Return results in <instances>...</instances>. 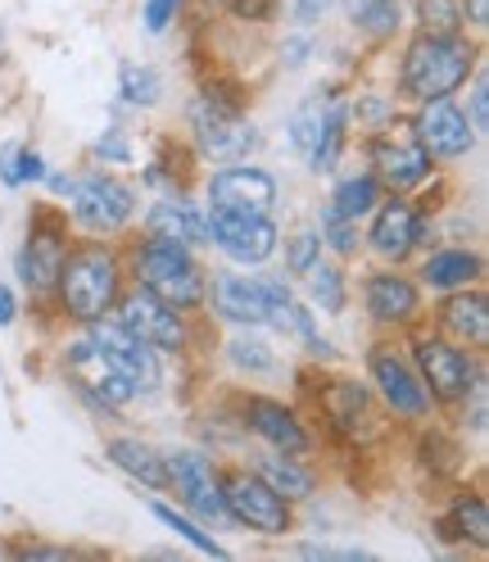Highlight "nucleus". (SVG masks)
I'll use <instances>...</instances> for the list:
<instances>
[{"mask_svg": "<svg viewBox=\"0 0 489 562\" xmlns=\"http://www.w3.org/2000/svg\"><path fill=\"white\" fill-rule=\"evenodd\" d=\"M91 155H95L104 168H127V164L136 159V146H132V136H127L123 127H104V132L95 136Z\"/></svg>", "mask_w": 489, "mask_h": 562, "instance_id": "79ce46f5", "label": "nucleus"}, {"mask_svg": "<svg viewBox=\"0 0 489 562\" xmlns=\"http://www.w3.org/2000/svg\"><path fill=\"white\" fill-rule=\"evenodd\" d=\"M363 308H367L372 327H380V331H412V327H422V318H427L422 281L408 277L399 263L376 268L363 281Z\"/></svg>", "mask_w": 489, "mask_h": 562, "instance_id": "a211bd4d", "label": "nucleus"}, {"mask_svg": "<svg viewBox=\"0 0 489 562\" xmlns=\"http://www.w3.org/2000/svg\"><path fill=\"white\" fill-rule=\"evenodd\" d=\"M64 376L78 391V400L91 404L95 413H118V408L136 404L127 376L110 363V355H104V349L87 331L64 345Z\"/></svg>", "mask_w": 489, "mask_h": 562, "instance_id": "4468645a", "label": "nucleus"}, {"mask_svg": "<svg viewBox=\"0 0 489 562\" xmlns=\"http://www.w3.org/2000/svg\"><path fill=\"white\" fill-rule=\"evenodd\" d=\"M282 5H286V19L308 32L312 23H322V14L331 10V0H282Z\"/></svg>", "mask_w": 489, "mask_h": 562, "instance_id": "49530a36", "label": "nucleus"}, {"mask_svg": "<svg viewBox=\"0 0 489 562\" xmlns=\"http://www.w3.org/2000/svg\"><path fill=\"white\" fill-rule=\"evenodd\" d=\"M191 146L208 164H236L259 150V123L244 114V91L236 82H208L186 110Z\"/></svg>", "mask_w": 489, "mask_h": 562, "instance_id": "7ed1b4c3", "label": "nucleus"}, {"mask_svg": "<svg viewBox=\"0 0 489 562\" xmlns=\"http://www.w3.org/2000/svg\"><path fill=\"white\" fill-rule=\"evenodd\" d=\"M231 372L240 376H272L276 372V349L259 336V327H236V336L223 345Z\"/></svg>", "mask_w": 489, "mask_h": 562, "instance_id": "7c9ffc66", "label": "nucleus"}, {"mask_svg": "<svg viewBox=\"0 0 489 562\" xmlns=\"http://www.w3.org/2000/svg\"><path fill=\"white\" fill-rule=\"evenodd\" d=\"M480 277H485V259H480V250H467V245H440V250H431L422 259V268H417V281L435 295L480 286Z\"/></svg>", "mask_w": 489, "mask_h": 562, "instance_id": "a878e982", "label": "nucleus"}, {"mask_svg": "<svg viewBox=\"0 0 489 562\" xmlns=\"http://www.w3.org/2000/svg\"><path fill=\"white\" fill-rule=\"evenodd\" d=\"M412 140L422 146L435 164L444 159V164H453V159H467L471 150H476V140H480V132L471 127V119H467V110L453 95H444V100H422L417 104V114H412Z\"/></svg>", "mask_w": 489, "mask_h": 562, "instance_id": "4be33fe9", "label": "nucleus"}, {"mask_svg": "<svg viewBox=\"0 0 489 562\" xmlns=\"http://www.w3.org/2000/svg\"><path fill=\"white\" fill-rule=\"evenodd\" d=\"M223 5L240 23H268L276 14V0H223Z\"/></svg>", "mask_w": 489, "mask_h": 562, "instance_id": "de8ad7c7", "label": "nucleus"}, {"mask_svg": "<svg viewBox=\"0 0 489 562\" xmlns=\"http://www.w3.org/2000/svg\"><path fill=\"white\" fill-rule=\"evenodd\" d=\"M367 218L372 227L363 240L380 263H408L422 245H431V209L408 195H386Z\"/></svg>", "mask_w": 489, "mask_h": 562, "instance_id": "2eb2a0df", "label": "nucleus"}, {"mask_svg": "<svg viewBox=\"0 0 489 562\" xmlns=\"http://www.w3.org/2000/svg\"><path fill=\"white\" fill-rule=\"evenodd\" d=\"M322 391H312V408H318L327 436L349 449V453H363L372 445L386 440L390 422H386V408L372 395V385L359 381V376H322L318 381Z\"/></svg>", "mask_w": 489, "mask_h": 562, "instance_id": "423d86ee", "label": "nucleus"}, {"mask_svg": "<svg viewBox=\"0 0 489 562\" xmlns=\"http://www.w3.org/2000/svg\"><path fill=\"white\" fill-rule=\"evenodd\" d=\"M471 127H476V132L489 127V82H485L480 68L471 74Z\"/></svg>", "mask_w": 489, "mask_h": 562, "instance_id": "8fccbe9b", "label": "nucleus"}, {"mask_svg": "<svg viewBox=\"0 0 489 562\" xmlns=\"http://www.w3.org/2000/svg\"><path fill=\"white\" fill-rule=\"evenodd\" d=\"M150 513H155V517H159V521H163V526H168V531L178 536V540H186L195 553H204V558H231V553H227V544L208 536V531H204V526H200L191 513H178V508L163 504V499H150Z\"/></svg>", "mask_w": 489, "mask_h": 562, "instance_id": "f704fd0d", "label": "nucleus"}, {"mask_svg": "<svg viewBox=\"0 0 489 562\" xmlns=\"http://www.w3.org/2000/svg\"><path fill=\"white\" fill-rule=\"evenodd\" d=\"M254 472L282 499H291V504H308L312 495H318V485H322V472L308 463V453H276V449H268V453H259V459H254Z\"/></svg>", "mask_w": 489, "mask_h": 562, "instance_id": "cd10ccee", "label": "nucleus"}, {"mask_svg": "<svg viewBox=\"0 0 489 562\" xmlns=\"http://www.w3.org/2000/svg\"><path fill=\"white\" fill-rule=\"evenodd\" d=\"M318 236H322V250H331L336 259H354V255L363 250V232H359V223H354V218H344V214H336L331 204L318 209Z\"/></svg>", "mask_w": 489, "mask_h": 562, "instance_id": "e433bc0d", "label": "nucleus"}, {"mask_svg": "<svg viewBox=\"0 0 489 562\" xmlns=\"http://www.w3.org/2000/svg\"><path fill=\"white\" fill-rule=\"evenodd\" d=\"M417 463L431 472V481H458L463 468H467V453H463V445L453 436L431 427V431L417 436Z\"/></svg>", "mask_w": 489, "mask_h": 562, "instance_id": "473e14b6", "label": "nucleus"}, {"mask_svg": "<svg viewBox=\"0 0 489 562\" xmlns=\"http://www.w3.org/2000/svg\"><path fill=\"white\" fill-rule=\"evenodd\" d=\"M367 168L390 195H412L417 187H427L435 178V159L412 136H395V132L367 136Z\"/></svg>", "mask_w": 489, "mask_h": 562, "instance_id": "5701e85b", "label": "nucleus"}, {"mask_svg": "<svg viewBox=\"0 0 489 562\" xmlns=\"http://www.w3.org/2000/svg\"><path fill=\"white\" fill-rule=\"evenodd\" d=\"M231 408H236L240 431L263 440L276 453H312V449H318V436L308 431V422L299 417V408L286 404V400H272V395H254L250 391V395H236Z\"/></svg>", "mask_w": 489, "mask_h": 562, "instance_id": "f3484780", "label": "nucleus"}, {"mask_svg": "<svg viewBox=\"0 0 489 562\" xmlns=\"http://www.w3.org/2000/svg\"><path fill=\"white\" fill-rule=\"evenodd\" d=\"M312 50H318V46H312V37H308L304 27L295 32V37H286L282 46H276V55H282V64H286V68H304V64L312 59Z\"/></svg>", "mask_w": 489, "mask_h": 562, "instance_id": "09e8293b", "label": "nucleus"}, {"mask_svg": "<svg viewBox=\"0 0 489 562\" xmlns=\"http://www.w3.org/2000/svg\"><path fill=\"white\" fill-rule=\"evenodd\" d=\"M46 182H50V195H55V200L73 195V178H68V172H46Z\"/></svg>", "mask_w": 489, "mask_h": 562, "instance_id": "864d4df0", "label": "nucleus"}, {"mask_svg": "<svg viewBox=\"0 0 489 562\" xmlns=\"http://www.w3.org/2000/svg\"><path fill=\"white\" fill-rule=\"evenodd\" d=\"M435 536L448 544H471V549H489V504L480 490H458L448 499V508L435 521Z\"/></svg>", "mask_w": 489, "mask_h": 562, "instance_id": "c85d7f7f", "label": "nucleus"}, {"mask_svg": "<svg viewBox=\"0 0 489 562\" xmlns=\"http://www.w3.org/2000/svg\"><path fill=\"white\" fill-rule=\"evenodd\" d=\"M367 385L380 400V408H386V417L403 422V427H422V422H431V413H435L422 376H417V368L408 359V349H399L390 340H376L367 349Z\"/></svg>", "mask_w": 489, "mask_h": 562, "instance_id": "1a4fd4ad", "label": "nucleus"}, {"mask_svg": "<svg viewBox=\"0 0 489 562\" xmlns=\"http://www.w3.org/2000/svg\"><path fill=\"white\" fill-rule=\"evenodd\" d=\"M110 318H114L118 327H127L136 340H146L150 349H159L163 359H182L186 349H191V340H195L191 313L172 308L168 300H159V295H150V291H141V286H127V291L118 295V304H114Z\"/></svg>", "mask_w": 489, "mask_h": 562, "instance_id": "f8f14e48", "label": "nucleus"}, {"mask_svg": "<svg viewBox=\"0 0 489 562\" xmlns=\"http://www.w3.org/2000/svg\"><path fill=\"white\" fill-rule=\"evenodd\" d=\"M141 232L146 236H163V240H178V245H191V250H204V245H208V209L195 204L186 191L182 195H159L146 209Z\"/></svg>", "mask_w": 489, "mask_h": 562, "instance_id": "b1692460", "label": "nucleus"}, {"mask_svg": "<svg viewBox=\"0 0 489 562\" xmlns=\"http://www.w3.org/2000/svg\"><path fill=\"white\" fill-rule=\"evenodd\" d=\"M480 68V46L467 32H417L399 55V95L422 104L458 95Z\"/></svg>", "mask_w": 489, "mask_h": 562, "instance_id": "f03ea898", "label": "nucleus"}, {"mask_svg": "<svg viewBox=\"0 0 489 562\" xmlns=\"http://www.w3.org/2000/svg\"><path fill=\"white\" fill-rule=\"evenodd\" d=\"M104 463L146 490H168V453L141 436H110L104 440Z\"/></svg>", "mask_w": 489, "mask_h": 562, "instance_id": "bb28decb", "label": "nucleus"}, {"mask_svg": "<svg viewBox=\"0 0 489 562\" xmlns=\"http://www.w3.org/2000/svg\"><path fill=\"white\" fill-rule=\"evenodd\" d=\"M68 245H73V240H68V218L59 214V209H55V204H37V209H32L23 250H19V259H14L19 281H23V291H27L32 300L50 304Z\"/></svg>", "mask_w": 489, "mask_h": 562, "instance_id": "9b49d317", "label": "nucleus"}, {"mask_svg": "<svg viewBox=\"0 0 489 562\" xmlns=\"http://www.w3.org/2000/svg\"><path fill=\"white\" fill-rule=\"evenodd\" d=\"M399 119V100L386 91H359L349 100V123H359L367 132H386Z\"/></svg>", "mask_w": 489, "mask_h": 562, "instance_id": "ea45409f", "label": "nucleus"}, {"mask_svg": "<svg viewBox=\"0 0 489 562\" xmlns=\"http://www.w3.org/2000/svg\"><path fill=\"white\" fill-rule=\"evenodd\" d=\"M118 95H123V104H132V110H155L163 100V74L155 64H123Z\"/></svg>", "mask_w": 489, "mask_h": 562, "instance_id": "c9c22d12", "label": "nucleus"}, {"mask_svg": "<svg viewBox=\"0 0 489 562\" xmlns=\"http://www.w3.org/2000/svg\"><path fill=\"white\" fill-rule=\"evenodd\" d=\"M14 558L23 562H42V558H104L100 549H73V544H42V540H27V544H14Z\"/></svg>", "mask_w": 489, "mask_h": 562, "instance_id": "c03bdc74", "label": "nucleus"}, {"mask_svg": "<svg viewBox=\"0 0 489 562\" xmlns=\"http://www.w3.org/2000/svg\"><path fill=\"white\" fill-rule=\"evenodd\" d=\"M312 263H322V236H318V227H299L286 240V272L291 277H308Z\"/></svg>", "mask_w": 489, "mask_h": 562, "instance_id": "a19ab883", "label": "nucleus"}, {"mask_svg": "<svg viewBox=\"0 0 489 562\" xmlns=\"http://www.w3.org/2000/svg\"><path fill=\"white\" fill-rule=\"evenodd\" d=\"M291 281L263 272V268H244V272H214L208 277V313L227 327H268L272 313L291 300Z\"/></svg>", "mask_w": 489, "mask_h": 562, "instance_id": "6e6552de", "label": "nucleus"}, {"mask_svg": "<svg viewBox=\"0 0 489 562\" xmlns=\"http://www.w3.org/2000/svg\"><path fill=\"white\" fill-rule=\"evenodd\" d=\"M386 200V187H380L376 178H372V168L367 172H349V178H340L336 182V191H331V209L336 214H344V218H354V223H363L372 209Z\"/></svg>", "mask_w": 489, "mask_h": 562, "instance_id": "2f4dec72", "label": "nucleus"}, {"mask_svg": "<svg viewBox=\"0 0 489 562\" xmlns=\"http://www.w3.org/2000/svg\"><path fill=\"white\" fill-rule=\"evenodd\" d=\"M182 10H186V0H146V5H141V23H146L150 37H163V32L178 23Z\"/></svg>", "mask_w": 489, "mask_h": 562, "instance_id": "37998d69", "label": "nucleus"}, {"mask_svg": "<svg viewBox=\"0 0 489 562\" xmlns=\"http://www.w3.org/2000/svg\"><path fill=\"white\" fill-rule=\"evenodd\" d=\"M435 331L467 345V349H485L489 345V300H485V291L480 286H463V291L440 295Z\"/></svg>", "mask_w": 489, "mask_h": 562, "instance_id": "393cba45", "label": "nucleus"}, {"mask_svg": "<svg viewBox=\"0 0 489 562\" xmlns=\"http://www.w3.org/2000/svg\"><path fill=\"white\" fill-rule=\"evenodd\" d=\"M46 172L50 168H46L42 150H32V146H5V150H0V182H5L10 191L46 182Z\"/></svg>", "mask_w": 489, "mask_h": 562, "instance_id": "4c0bfd02", "label": "nucleus"}, {"mask_svg": "<svg viewBox=\"0 0 489 562\" xmlns=\"http://www.w3.org/2000/svg\"><path fill=\"white\" fill-rule=\"evenodd\" d=\"M123 268H127V281L141 286L159 300H168L172 308L182 313H195L204 308V295H208V272L204 263L195 259L191 245H178V240H163V236H141L123 255Z\"/></svg>", "mask_w": 489, "mask_h": 562, "instance_id": "20e7f679", "label": "nucleus"}, {"mask_svg": "<svg viewBox=\"0 0 489 562\" xmlns=\"http://www.w3.org/2000/svg\"><path fill=\"white\" fill-rule=\"evenodd\" d=\"M223 508L231 526L263 540H282L295 531V504L276 495L254 468H223Z\"/></svg>", "mask_w": 489, "mask_h": 562, "instance_id": "9d476101", "label": "nucleus"}, {"mask_svg": "<svg viewBox=\"0 0 489 562\" xmlns=\"http://www.w3.org/2000/svg\"><path fill=\"white\" fill-rule=\"evenodd\" d=\"M467 23H471L476 32L489 27V0H467Z\"/></svg>", "mask_w": 489, "mask_h": 562, "instance_id": "603ef678", "label": "nucleus"}, {"mask_svg": "<svg viewBox=\"0 0 489 562\" xmlns=\"http://www.w3.org/2000/svg\"><path fill=\"white\" fill-rule=\"evenodd\" d=\"M168 490H178V504L200 521L227 526L223 508V468L208 449H172L168 453Z\"/></svg>", "mask_w": 489, "mask_h": 562, "instance_id": "6ab92c4d", "label": "nucleus"}, {"mask_svg": "<svg viewBox=\"0 0 489 562\" xmlns=\"http://www.w3.org/2000/svg\"><path fill=\"white\" fill-rule=\"evenodd\" d=\"M14 318H19V295L0 281V327H14Z\"/></svg>", "mask_w": 489, "mask_h": 562, "instance_id": "3c124183", "label": "nucleus"}, {"mask_svg": "<svg viewBox=\"0 0 489 562\" xmlns=\"http://www.w3.org/2000/svg\"><path fill=\"white\" fill-rule=\"evenodd\" d=\"M417 32H467V0H412Z\"/></svg>", "mask_w": 489, "mask_h": 562, "instance_id": "58836bf2", "label": "nucleus"}, {"mask_svg": "<svg viewBox=\"0 0 489 562\" xmlns=\"http://www.w3.org/2000/svg\"><path fill=\"white\" fill-rule=\"evenodd\" d=\"M304 281H308V308L327 313V318H340L349 308V277L340 263H312Z\"/></svg>", "mask_w": 489, "mask_h": 562, "instance_id": "72a5a7b5", "label": "nucleus"}, {"mask_svg": "<svg viewBox=\"0 0 489 562\" xmlns=\"http://www.w3.org/2000/svg\"><path fill=\"white\" fill-rule=\"evenodd\" d=\"M123 291H127L123 250H114L110 240H78V245H68V255H64L50 304L68 323L87 327V323L110 318Z\"/></svg>", "mask_w": 489, "mask_h": 562, "instance_id": "f257e3e1", "label": "nucleus"}, {"mask_svg": "<svg viewBox=\"0 0 489 562\" xmlns=\"http://www.w3.org/2000/svg\"><path fill=\"white\" fill-rule=\"evenodd\" d=\"M276 200H282V182L250 159L218 164L204 182V209L208 214H272Z\"/></svg>", "mask_w": 489, "mask_h": 562, "instance_id": "dca6fc26", "label": "nucleus"}, {"mask_svg": "<svg viewBox=\"0 0 489 562\" xmlns=\"http://www.w3.org/2000/svg\"><path fill=\"white\" fill-rule=\"evenodd\" d=\"M344 10H349V19H354V27L376 46L395 42L399 27H403V5L399 0H344Z\"/></svg>", "mask_w": 489, "mask_h": 562, "instance_id": "c756f323", "label": "nucleus"}, {"mask_svg": "<svg viewBox=\"0 0 489 562\" xmlns=\"http://www.w3.org/2000/svg\"><path fill=\"white\" fill-rule=\"evenodd\" d=\"M408 359L422 376L427 395L435 408H458L467 404L471 395L485 391V368H480V355L458 340H448L440 331H417L412 327V340H408Z\"/></svg>", "mask_w": 489, "mask_h": 562, "instance_id": "0eeeda50", "label": "nucleus"}, {"mask_svg": "<svg viewBox=\"0 0 489 562\" xmlns=\"http://www.w3.org/2000/svg\"><path fill=\"white\" fill-rule=\"evenodd\" d=\"M286 140L308 164V172H318V178L336 172L349 146V95H340V87L308 91L286 119Z\"/></svg>", "mask_w": 489, "mask_h": 562, "instance_id": "39448f33", "label": "nucleus"}, {"mask_svg": "<svg viewBox=\"0 0 489 562\" xmlns=\"http://www.w3.org/2000/svg\"><path fill=\"white\" fill-rule=\"evenodd\" d=\"M87 336L110 355V363L127 376V385H132V395L136 400H150V395H159L163 391V381H168V372H163V355L159 349H150L146 340H136L127 327H118L114 318H100V323H87Z\"/></svg>", "mask_w": 489, "mask_h": 562, "instance_id": "412c9836", "label": "nucleus"}, {"mask_svg": "<svg viewBox=\"0 0 489 562\" xmlns=\"http://www.w3.org/2000/svg\"><path fill=\"white\" fill-rule=\"evenodd\" d=\"M295 553L299 558H312V562H372L376 558L372 549H359V544H349V549H336V544H299Z\"/></svg>", "mask_w": 489, "mask_h": 562, "instance_id": "a18cd8bd", "label": "nucleus"}, {"mask_svg": "<svg viewBox=\"0 0 489 562\" xmlns=\"http://www.w3.org/2000/svg\"><path fill=\"white\" fill-rule=\"evenodd\" d=\"M208 245L236 268H263L282 250V227L272 214H208Z\"/></svg>", "mask_w": 489, "mask_h": 562, "instance_id": "aec40b11", "label": "nucleus"}, {"mask_svg": "<svg viewBox=\"0 0 489 562\" xmlns=\"http://www.w3.org/2000/svg\"><path fill=\"white\" fill-rule=\"evenodd\" d=\"M68 209H73V223L91 236H118L132 227L136 218V191L110 168H87L82 178H73V195H68Z\"/></svg>", "mask_w": 489, "mask_h": 562, "instance_id": "ddd939ff", "label": "nucleus"}]
</instances>
